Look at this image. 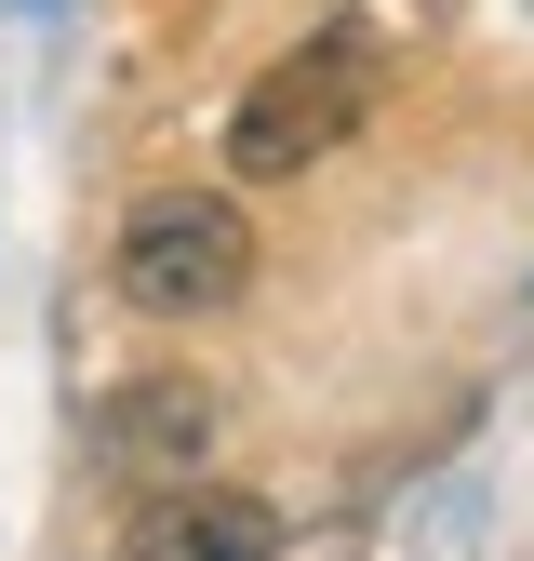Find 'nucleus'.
Here are the masks:
<instances>
[{
    "label": "nucleus",
    "instance_id": "nucleus-1",
    "mask_svg": "<svg viewBox=\"0 0 534 561\" xmlns=\"http://www.w3.org/2000/svg\"><path fill=\"white\" fill-rule=\"evenodd\" d=\"M241 280H254V228H241L228 187H161V201H134V228H120V295H134V308L214 321V308H241Z\"/></svg>",
    "mask_w": 534,
    "mask_h": 561
},
{
    "label": "nucleus",
    "instance_id": "nucleus-3",
    "mask_svg": "<svg viewBox=\"0 0 534 561\" xmlns=\"http://www.w3.org/2000/svg\"><path fill=\"white\" fill-rule=\"evenodd\" d=\"M134 561H281V508L200 481V495H161L148 522H134Z\"/></svg>",
    "mask_w": 534,
    "mask_h": 561
},
{
    "label": "nucleus",
    "instance_id": "nucleus-4",
    "mask_svg": "<svg viewBox=\"0 0 534 561\" xmlns=\"http://www.w3.org/2000/svg\"><path fill=\"white\" fill-rule=\"evenodd\" d=\"M200 442H214V388H187V375L107 401V455L120 468H200Z\"/></svg>",
    "mask_w": 534,
    "mask_h": 561
},
{
    "label": "nucleus",
    "instance_id": "nucleus-2",
    "mask_svg": "<svg viewBox=\"0 0 534 561\" xmlns=\"http://www.w3.org/2000/svg\"><path fill=\"white\" fill-rule=\"evenodd\" d=\"M361 107H374V41H361V27H321V41H294L281 67H254V94H241V121H228V161H241V174H307Z\"/></svg>",
    "mask_w": 534,
    "mask_h": 561
}]
</instances>
